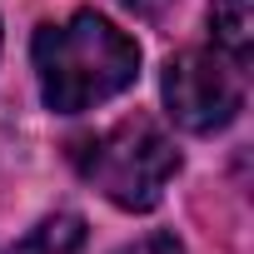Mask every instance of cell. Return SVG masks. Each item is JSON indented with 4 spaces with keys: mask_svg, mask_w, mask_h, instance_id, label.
I'll use <instances>...</instances> for the list:
<instances>
[{
    "mask_svg": "<svg viewBox=\"0 0 254 254\" xmlns=\"http://www.w3.org/2000/svg\"><path fill=\"white\" fill-rule=\"evenodd\" d=\"M209 25H214V45L229 55V65L244 70L254 55V0H214Z\"/></svg>",
    "mask_w": 254,
    "mask_h": 254,
    "instance_id": "4",
    "label": "cell"
},
{
    "mask_svg": "<svg viewBox=\"0 0 254 254\" xmlns=\"http://www.w3.org/2000/svg\"><path fill=\"white\" fill-rule=\"evenodd\" d=\"M0 254H85V219L80 214H50L30 234L0 244Z\"/></svg>",
    "mask_w": 254,
    "mask_h": 254,
    "instance_id": "5",
    "label": "cell"
},
{
    "mask_svg": "<svg viewBox=\"0 0 254 254\" xmlns=\"http://www.w3.org/2000/svg\"><path fill=\"white\" fill-rule=\"evenodd\" d=\"M165 105L170 120L190 135H209L239 115L244 105V85H239V65L209 55V50H185L165 65Z\"/></svg>",
    "mask_w": 254,
    "mask_h": 254,
    "instance_id": "3",
    "label": "cell"
},
{
    "mask_svg": "<svg viewBox=\"0 0 254 254\" xmlns=\"http://www.w3.org/2000/svg\"><path fill=\"white\" fill-rule=\"evenodd\" d=\"M125 10H135V15H165V5L170 0H120Z\"/></svg>",
    "mask_w": 254,
    "mask_h": 254,
    "instance_id": "7",
    "label": "cell"
},
{
    "mask_svg": "<svg viewBox=\"0 0 254 254\" xmlns=\"http://www.w3.org/2000/svg\"><path fill=\"white\" fill-rule=\"evenodd\" d=\"M75 170L120 209H155L180 170L175 140L150 115H130L75 145Z\"/></svg>",
    "mask_w": 254,
    "mask_h": 254,
    "instance_id": "2",
    "label": "cell"
},
{
    "mask_svg": "<svg viewBox=\"0 0 254 254\" xmlns=\"http://www.w3.org/2000/svg\"><path fill=\"white\" fill-rule=\"evenodd\" d=\"M115 254H185V249H180L175 234H145V239L125 244V249H115Z\"/></svg>",
    "mask_w": 254,
    "mask_h": 254,
    "instance_id": "6",
    "label": "cell"
},
{
    "mask_svg": "<svg viewBox=\"0 0 254 254\" xmlns=\"http://www.w3.org/2000/svg\"><path fill=\"white\" fill-rule=\"evenodd\" d=\"M30 55L40 95L55 115H80L105 105L125 85H135L140 70V45L95 10H75L60 25H40Z\"/></svg>",
    "mask_w": 254,
    "mask_h": 254,
    "instance_id": "1",
    "label": "cell"
}]
</instances>
